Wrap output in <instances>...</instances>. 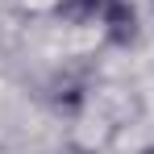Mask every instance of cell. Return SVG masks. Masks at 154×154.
<instances>
[{
  "instance_id": "1",
  "label": "cell",
  "mask_w": 154,
  "mask_h": 154,
  "mask_svg": "<svg viewBox=\"0 0 154 154\" xmlns=\"http://www.w3.org/2000/svg\"><path fill=\"white\" fill-rule=\"evenodd\" d=\"M100 21L108 25V38H112L117 46L133 42V33H137V17H133V8H129L125 0H104V8H100Z\"/></svg>"
},
{
  "instance_id": "2",
  "label": "cell",
  "mask_w": 154,
  "mask_h": 154,
  "mask_svg": "<svg viewBox=\"0 0 154 154\" xmlns=\"http://www.w3.org/2000/svg\"><path fill=\"white\" fill-rule=\"evenodd\" d=\"M142 154H154V146H150V150H142Z\"/></svg>"
}]
</instances>
